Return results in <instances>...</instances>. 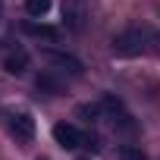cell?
I'll return each instance as SVG.
<instances>
[{
    "label": "cell",
    "instance_id": "6da1fadb",
    "mask_svg": "<svg viewBox=\"0 0 160 160\" xmlns=\"http://www.w3.org/2000/svg\"><path fill=\"white\" fill-rule=\"evenodd\" d=\"M151 44H160V35L151 32L148 25H132L113 38V53L116 57H138V53H148Z\"/></svg>",
    "mask_w": 160,
    "mask_h": 160
},
{
    "label": "cell",
    "instance_id": "7a4b0ae2",
    "mask_svg": "<svg viewBox=\"0 0 160 160\" xmlns=\"http://www.w3.org/2000/svg\"><path fill=\"white\" fill-rule=\"evenodd\" d=\"M41 60H44L50 69L63 72V75H82V72H85L82 60H78L75 53H69V50H60V47H44V50H41Z\"/></svg>",
    "mask_w": 160,
    "mask_h": 160
},
{
    "label": "cell",
    "instance_id": "3957f363",
    "mask_svg": "<svg viewBox=\"0 0 160 160\" xmlns=\"http://www.w3.org/2000/svg\"><path fill=\"white\" fill-rule=\"evenodd\" d=\"M91 10H88V0H63V25L75 35H82L88 28Z\"/></svg>",
    "mask_w": 160,
    "mask_h": 160
},
{
    "label": "cell",
    "instance_id": "277c9868",
    "mask_svg": "<svg viewBox=\"0 0 160 160\" xmlns=\"http://www.w3.org/2000/svg\"><path fill=\"white\" fill-rule=\"evenodd\" d=\"M53 141L60 148H66V151H78V148L88 144V135L78 126H72V122H57L53 126Z\"/></svg>",
    "mask_w": 160,
    "mask_h": 160
},
{
    "label": "cell",
    "instance_id": "5b68a950",
    "mask_svg": "<svg viewBox=\"0 0 160 160\" xmlns=\"http://www.w3.org/2000/svg\"><path fill=\"white\" fill-rule=\"evenodd\" d=\"M10 132H13L19 141H32V138H35V119H32V113L13 110V113H10Z\"/></svg>",
    "mask_w": 160,
    "mask_h": 160
},
{
    "label": "cell",
    "instance_id": "8992f818",
    "mask_svg": "<svg viewBox=\"0 0 160 160\" xmlns=\"http://www.w3.org/2000/svg\"><path fill=\"white\" fill-rule=\"evenodd\" d=\"M28 66H32V53H28L25 47H16V50L3 53V69H7L10 75H25Z\"/></svg>",
    "mask_w": 160,
    "mask_h": 160
},
{
    "label": "cell",
    "instance_id": "52a82bcc",
    "mask_svg": "<svg viewBox=\"0 0 160 160\" xmlns=\"http://www.w3.org/2000/svg\"><path fill=\"white\" fill-rule=\"evenodd\" d=\"M35 85H38V91H41V94H50V98H57V94H63V91H66L63 72H57V69H47V72H41V75L35 78Z\"/></svg>",
    "mask_w": 160,
    "mask_h": 160
},
{
    "label": "cell",
    "instance_id": "ba28073f",
    "mask_svg": "<svg viewBox=\"0 0 160 160\" xmlns=\"http://www.w3.org/2000/svg\"><path fill=\"white\" fill-rule=\"evenodd\" d=\"M22 32L25 35H32V38H44V41H57L60 38V28H53V25H38V22H32V19H25L22 22Z\"/></svg>",
    "mask_w": 160,
    "mask_h": 160
},
{
    "label": "cell",
    "instance_id": "9c48e42d",
    "mask_svg": "<svg viewBox=\"0 0 160 160\" xmlns=\"http://www.w3.org/2000/svg\"><path fill=\"white\" fill-rule=\"evenodd\" d=\"M78 116H85L88 122H98V119H104L101 101H98V104H82V107H78Z\"/></svg>",
    "mask_w": 160,
    "mask_h": 160
},
{
    "label": "cell",
    "instance_id": "30bf717a",
    "mask_svg": "<svg viewBox=\"0 0 160 160\" xmlns=\"http://www.w3.org/2000/svg\"><path fill=\"white\" fill-rule=\"evenodd\" d=\"M50 10V0H25V13L32 16V19H38V16H44Z\"/></svg>",
    "mask_w": 160,
    "mask_h": 160
},
{
    "label": "cell",
    "instance_id": "8fae6325",
    "mask_svg": "<svg viewBox=\"0 0 160 160\" xmlns=\"http://www.w3.org/2000/svg\"><path fill=\"white\" fill-rule=\"evenodd\" d=\"M116 157H119V160H144V157H141V151H135L132 144H122V148L116 151Z\"/></svg>",
    "mask_w": 160,
    "mask_h": 160
},
{
    "label": "cell",
    "instance_id": "7c38bea8",
    "mask_svg": "<svg viewBox=\"0 0 160 160\" xmlns=\"http://www.w3.org/2000/svg\"><path fill=\"white\" fill-rule=\"evenodd\" d=\"M78 160H88V157H78Z\"/></svg>",
    "mask_w": 160,
    "mask_h": 160
},
{
    "label": "cell",
    "instance_id": "4fadbf2b",
    "mask_svg": "<svg viewBox=\"0 0 160 160\" xmlns=\"http://www.w3.org/2000/svg\"><path fill=\"white\" fill-rule=\"evenodd\" d=\"M38 160H47V157H38Z\"/></svg>",
    "mask_w": 160,
    "mask_h": 160
},
{
    "label": "cell",
    "instance_id": "5bb4252c",
    "mask_svg": "<svg viewBox=\"0 0 160 160\" xmlns=\"http://www.w3.org/2000/svg\"><path fill=\"white\" fill-rule=\"evenodd\" d=\"M0 13H3V7H0Z\"/></svg>",
    "mask_w": 160,
    "mask_h": 160
}]
</instances>
